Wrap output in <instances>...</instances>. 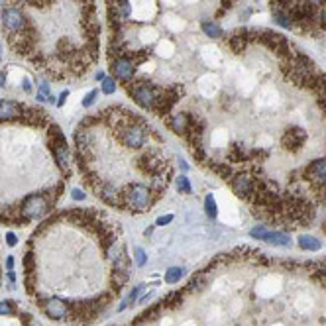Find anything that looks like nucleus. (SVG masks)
I'll list each match as a JSON object with an SVG mask.
<instances>
[{"label":"nucleus","instance_id":"obj_1","mask_svg":"<svg viewBox=\"0 0 326 326\" xmlns=\"http://www.w3.org/2000/svg\"><path fill=\"white\" fill-rule=\"evenodd\" d=\"M118 139L122 142V146L130 148V150H139L148 142V130H146V126L139 124V122H128V124H124L120 128Z\"/></svg>","mask_w":326,"mask_h":326},{"label":"nucleus","instance_id":"obj_2","mask_svg":"<svg viewBox=\"0 0 326 326\" xmlns=\"http://www.w3.org/2000/svg\"><path fill=\"white\" fill-rule=\"evenodd\" d=\"M128 92L132 95V99L136 101V104H139L142 108H148V110H153L155 102H157V97L161 90L146 83V81H138V83H130L128 87Z\"/></svg>","mask_w":326,"mask_h":326},{"label":"nucleus","instance_id":"obj_3","mask_svg":"<svg viewBox=\"0 0 326 326\" xmlns=\"http://www.w3.org/2000/svg\"><path fill=\"white\" fill-rule=\"evenodd\" d=\"M124 199H126V204H128L130 208H134V211L142 213V211H146V208L150 206L151 191L146 187V185L136 183V185H132V187L126 191Z\"/></svg>","mask_w":326,"mask_h":326},{"label":"nucleus","instance_id":"obj_4","mask_svg":"<svg viewBox=\"0 0 326 326\" xmlns=\"http://www.w3.org/2000/svg\"><path fill=\"white\" fill-rule=\"evenodd\" d=\"M2 24H4V30H8V34H10L12 38L24 34V30L28 28L26 16L22 14V10H18V8H14V6L2 10Z\"/></svg>","mask_w":326,"mask_h":326},{"label":"nucleus","instance_id":"obj_5","mask_svg":"<svg viewBox=\"0 0 326 326\" xmlns=\"http://www.w3.org/2000/svg\"><path fill=\"white\" fill-rule=\"evenodd\" d=\"M53 130H55V132H53V157H55V161L59 165V169H61L63 173H67V171H69V161H71L69 146H67L65 138L59 134V128L55 126Z\"/></svg>","mask_w":326,"mask_h":326},{"label":"nucleus","instance_id":"obj_6","mask_svg":"<svg viewBox=\"0 0 326 326\" xmlns=\"http://www.w3.org/2000/svg\"><path fill=\"white\" fill-rule=\"evenodd\" d=\"M136 67H138V61H132L128 55H120V57H116V59L110 63L114 79H118V81H122V83H130V81H132V77L136 73Z\"/></svg>","mask_w":326,"mask_h":326},{"label":"nucleus","instance_id":"obj_7","mask_svg":"<svg viewBox=\"0 0 326 326\" xmlns=\"http://www.w3.org/2000/svg\"><path fill=\"white\" fill-rule=\"evenodd\" d=\"M48 213V202L41 195H30L22 202V216L26 220H38Z\"/></svg>","mask_w":326,"mask_h":326},{"label":"nucleus","instance_id":"obj_8","mask_svg":"<svg viewBox=\"0 0 326 326\" xmlns=\"http://www.w3.org/2000/svg\"><path fill=\"white\" fill-rule=\"evenodd\" d=\"M302 175L307 177L311 183H314L316 187L326 189V157L314 159L309 163V167L302 171Z\"/></svg>","mask_w":326,"mask_h":326},{"label":"nucleus","instance_id":"obj_9","mask_svg":"<svg viewBox=\"0 0 326 326\" xmlns=\"http://www.w3.org/2000/svg\"><path fill=\"white\" fill-rule=\"evenodd\" d=\"M232 191L240 199H251L253 197V179L248 175H232Z\"/></svg>","mask_w":326,"mask_h":326},{"label":"nucleus","instance_id":"obj_10","mask_svg":"<svg viewBox=\"0 0 326 326\" xmlns=\"http://www.w3.org/2000/svg\"><path fill=\"white\" fill-rule=\"evenodd\" d=\"M43 311L53 320H67L69 318V307L61 299H45L43 301Z\"/></svg>","mask_w":326,"mask_h":326},{"label":"nucleus","instance_id":"obj_11","mask_svg":"<svg viewBox=\"0 0 326 326\" xmlns=\"http://www.w3.org/2000/svg\"><path fill=\"white\" fill-rule=\"evenodd\" d=\"M305 139H307L305 130L299 128V126H293V128H289L287 132H285V136H283V146L291 151H299L302 148V144H305Z\"/></svg>","mask_w":326,"mask_h":326},{"label":"nucleus","instance_id":"obj_12","mask_svg":"<svg viewBox=\"0 0 326 326\" xmlns=\"http://www.w3.org/2000/svg\"><path fill=\"white\" fill-rule=\"evenodd\" d=\"M24 114V106L14 101H4L0 99V122L2 120H16Z\"/></svg>","mask_w":326,"mask_h":326},{"label":"nucleus","instance_id":"obj_13","mask_svg":"<svg viewBox=\"0 0 326 326\" xmlns=\"http://www.w3.org/2000/svg\"><path fill=\"white\" fill-rule=\"evenodd\" d=\"M189 124H191V116H189V114L177 112L169 118V128H171L175 134H183V136H185L189 130Z\"/></svg>","mask_w":326,"mask_h":326},{"label":"nucleus","instance_id":"obj_14","mask_svg":"<svg viewBox=\"0 0 326 326\" xmlns=\"http://www.w3.org/2000/svg\"><path fill=\"white\" fill-rule=\"evenodd\" d=\"M201 30H202V34H204L206 38H213V39L224 38V30L216 24V22H213V20H202V22H201Z\"/></svg>","mask_w":326,"mask_h":326},{"label":"nucleus","instance_id":"obj_15","mask_svg":"<svg viewBox=\"0 0 326 326\" xmlns=\"http://www.w3.org/2000/svg\"><path fill=\"white\" fill-rule=\"evenodd\" d=\"M299 246L307 251H318L322 248V242L311 234H302V236H299Z\"/></svg>","mask_w":326,"mask_h":326},{"label":"nucleus","instance_id":"obj_16","mask_svg":"<svg viewBox=\"0 0 326 326\" xmlns=\"http://www.w3.org/2000/svg\"><path fill=\"white\" fill-rule=\"evenodd\" d=\"M101 199L108 204H118V189L114 185H102L101 191H99Z\"/></svg>","mask_w":326,"mask_h":326},{"label":"nucleus","instance_id":"obj_17","mask_svg":"<svg viewBox=\"0 0 326 326\" xmlns=\"http://www.w3.org/2000/svg\"><path fill=\"white\" fill-rule=\"evenodd\" d=\"M144 291H146V285H138L136 289H132V293H130V295L126 297L124 301L120 302V307L116 309V313H122V311H126V309H128L130 305H134V302L138 301V297L142 295V293H144Z\"/></svg>","mask_w":326,"mask_h":326},{"label":"nucleus","instance_id":"obj_18","mask_svg":"<svg viewBox=\"0 0 326 326\" xmlns=\"http://www.w3.org/2000/svg\"><path fill=\"white\" fill-rule=\"evenodd\" d=\"M273 22L277 26H281V28H295L293 24V18H291V14L287 10H273Z\"/></svg>","mask_w":326,"mask_h":326},{"label":"nucleus","instance_id":"obj_19","mask_svg":"<svg viewBox=\"0 0 326 326\" xmlns=\"http://www.w3.org/2000/svg\"><path fill=\"white\" fill-rule=\"evenodd\" d=\"M265 242H269V244H273V246H283V248L291 246V238H289L285 232H269V236H267Z\"/></svg>","mask_w":326,"mask_h":326},{"label":"nucleus","instance_id":"obj_20","mask_svg":"<svg viewBox=\"0 0 326 326\" xmlns=\"http://www.w3.org/2000/svg\"><path fill=\"white\" fill-rule=\"evenodd\" d=\"M204 213L208 218H216V214H218V206H216V201H214V195H206L204 197Z\"/></svg>","mask_w":326,"mask_h":326},{"label":"nucleus","instance_id":"obj_21","mask_svg":"<svg viewBox=\"0 0 326 326\" xmlns=\"http://www.w3.org/2000/svg\"><path fill=\"white\" fill-rule=\"evenodd\" d=\"M183 275H185V269H183V267H169L167 273H165V283L173 285V283H177Z\"/></svg>","mask_w":326,"mask_h":326},{"label":"nucleus","instance_id":"obj_22","mask_svg":"<svg viewBox=\"0 0 326 326\" xmlns=\"http://www.w3.org/2000/svg\"><path fill=\"white\" fill-rule=\"evenodd\" d=\"M116 87H118V85H116V79H114V77H104L101 81V90L104 95H108V97L116 92Z\"/></svg>","mask_w":326,"mask_h":326},{"label":"nucleus","instance_id":"obj_23","mask_svg":"<svg viewBox=\"0 0 326 326\" xmlns=\"http://www.w3.org/2000/svg\"><path fill=\"white\" fill-rule=\"evenodd\" d=\"M175 189L179 191V193H185V195H189L191 193V183H189V177L187 175H179L175 179Z\"/></svg>","mask_w":326,"mask_h":326},{"label":"nucleus","instance_id":"obj_24","mask_svg":"<svg viewBox=\"0 0 326 326\" xmlns=\"http://www.w3.org/2000/svg\"><path fill=\"white\" fill-rule=\"evenodd\" d=\"M213 169L222 177V179H230L232 177V167L226 163H213Z\"/></svg>","mask_w":326,"mask_h":326},{"label":"nucleus","instance_id":"obj_25","mask_svg":"<svg viewBox=\"0 0 326 326\" xmlns=\"http://www.w3.org/2000/svg\"><path fill=\"white\" fill-rule=\"evenodd\" d=\"M269 232H271V230H267V228H264V226H255V228H251L250 230V236L251 238H255V240H267Z\"/></svg>","mask_w":326,"mask_h":326},{"label":"nucleus","instance_id":"obj_26","mask_svg":"<svg viewBox=\"0 0 326 326\" xmlns=\"http://www.w3.org/2000/svg\"><path fill=\"white\" fill-rule=\"evenodd\" d=\"M134 262H136L138 267H144L146 262H148V255H146V251L142 248H134Z\"/></svg>","mask_w":326,"mask_h":326},{"label":"nucleus","instance_id":"obj_27","mask_svg":"<svg viewBox=\"0 0 326 326\" xmlns=\"http://www.w3.org/2000/svg\"><path fill=\"white\" fill-rule=\"evenodd\" d=\"M97 97H99V90H97V88H95V90H90L87 97L83 99V106H85V108L92 106V104H95V101H97Z\"/></svg>","mask_w":326,"mask_h":326},{"label":"nucleus","instance_id":"obj_28","mask_svg":"<svg viewBox=\"0 0 326 326\" xmlns=\"http://www.w3.org/2000/svg\"><path fill=\"white\" fill-rule=\"evenodd\" d=\"M14 309L12 301H0V314H10Z\"/></svg>","mask_w":326,"mask_h":326},{"label":"nucleus","instance_id":"obj_29","mask_svg":"<svg viewBox=\"0 0 326 326\" xmlns=\"http://www.w3.org/2000/svg\"><path fill=\"white\" fill-rule=\"evenodd\" d=\"M173 222V216L171 214H165V216H159L157 220H155V226H165V224H171Z\"/></svg>","mask_w":326,"mask_h":326},{"label":"nucleus","instance_id":"obj_30","mask_svg":"<svg viewBox=\"0 0 326 326\" xmlns=\"http://www.w3.org/2000/svg\"><path fill=\"white\" fill-rule=\"evenodd\" d=\"M85 197H87V195H85L81 189H73V191H71V199H73V201H85Z\"/></svg>","mask_w":326,"mask_h":326},{"label":"nucleus","instance_id":"obj_31","mask_svg":"<svg viewBox=\"0 0 326 326\" xmlns=\"http://www.w3.org/2000/svg\"><path fill=\"white\" fill-rule=\"evenodd\" d=\"M38 92H41V95H45V97L50 99V97H51V88H50V85H48L45 81H41V83H39V90H38Z\"/></svg>","mask_w":326,"mask_h":326},{"label":"nucleus","instance_id":"obj_32","mask_svg":"<svg viewBox=\"0 0 326 326\" xmlns=\"http://www.w3.org/2000/svg\"><path fill=\"white\" fill-rule=\"evenodd\" d=\"M6 244H8L10 248H14V246L18 244V238H16V234H14V232H6Z\"/></svg>","mask_w":326,"mask_h":326},{"label":"nucleus","instance_id":"obj_33","mask_svg":"<svg viewBox=\"0 0 326 326\" xmlns=\"http://www.w3.org/2000/svg\"><path fill=\"white\" fill-rule=\"evenodd\" d=\"M69 97V90H63L61 95H59V101H57V106H63L65 104V99Z\"/></svg>","mask_w":326,"mask_h":326},{"label":"nucleus","instance_id":"obj_34","mask_svg":"<svg viewBox=\"0 0 326 326\" xmlns=\"http://www.w3.org/2000/svg\"><path fill=\"white\" fill-rule=\"evenodd\" d=\"M22 87H24L26 92H32V81H30L28 77H24V85H22Z\"/></svg>","mask_w":326,"mask_h":326},{"label":"nucleus","instance_id":"obj_35","mask_svg":"<svg viewBox=\"0 0 326 326\" xmlns=\"http://www.w3.org/2000/svg\"><path fill=\"white\" fill-rule=\"evenodd\" d=\"M179 167H181V171H185V173L189 171V163L185 161L183 157H179Z\"/></svg>","mask_w":326,"mask_h":326},{"label":"nucleus","instance_id":"obj_36","mask_svg":"<svg viewBox=\"0 0 326 326\" xmlns=\"http://www.w3.org/2000/svg\"><path fill=\"white\" fill-rule=\"evenodd\" d=\"M6 267H8V271H12L14 269V258L12 255H8V258H6Z\"/></svg>","mask_w":326,"mask_h":326},{"label":"nucleus","instance_id":"obj_37","mask_svg":"<svg viewBox=\"0 0 326 326\" xmlns=\"http://www.w3.org/2000/svg\"><path fill=\"white\" fill-rule=\"evenodd\" d=\"M0 87H6V73H0Z\"/></svg>","mask_w":326,"mask_h":326},{"label":"nucleus","instance_id":"obj_38","mask_svg":"<svg viewBox=\"0 0 326 326\" xmlns=\"http://www.w3.org/2000/svg\"><path fill=\"white\" fill-rule=\"evenodd\" d=\"M36 99H38V102H48V97H45V95H41V92H38V97H36Z\"/></svg>","mask_w":326,"mask_h":326},{"label":"nucleus","instance_id":"obj_39","mask_svg":"<svg viewBox=\"0 0 326 326\" xmlns=\"http://www.w3.org/2000/svg\"><path fill=\"white\" fill-rule=\"evenodd\" d=\"M8 279H10V283H14V281H16V273H14V269H12V271H8Z\"/></svg>","mask_w":326,"mask_h":326},{"label":"nucleus","instance_id":"obj_40","mask_svg":"<svg viewBox=\"0 0 326 326\" xmlns=\"http://www.w3.org/2000/svg\"><path fill=\"white\" fill-rule=\"evenodd\" d=\"M104 77H106V73H104V71H99V73H97V81H102Z\"/></svg>","mask_w":326,"mask_h":326},{"label":"nucleus","instance_id":"obj_41","mask_svg":"<svg viewBox=\"0 0 326 326\" xmlns=\"http://www.w3.org/2000/svg\"><path fill=\"white\" fill-rule=\"evenodd\" d=\"M151 232H153V226H151V228H148V230H146L144 234H146V236H151Z\"/></svg>","mask_w":326,"mask_h":326},{"label":"nucleus","instance_id":"obj_42","mask_svg":"<svg viewBox=\"0 0 326 326\" xmlns=\"http://www.w3.org/2000/svg\"><path fill=\"white\" fill-rule=\"evenodd\" d=\"M30 326H38V322H32V324H30Z\"/></svg>","mask_w":326,"mask_h":326}]
</instances>
